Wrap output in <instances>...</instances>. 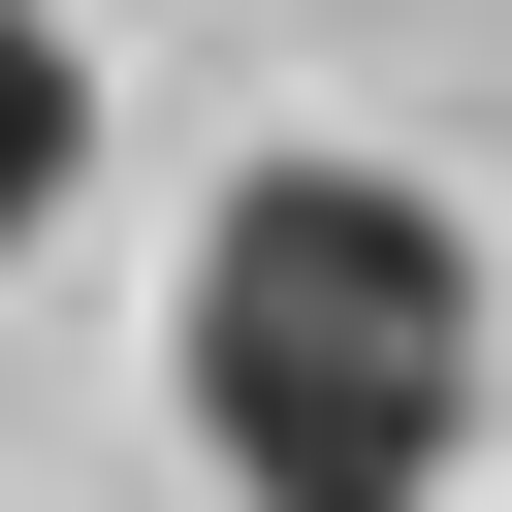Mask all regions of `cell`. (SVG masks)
I'll use <instances>...</instances> for the list:
<instances>
[{
	"mask_svg": "<svg viewBox=\"0 0 512 512\" xmlns=\"http://www.w3.org/2000/svg\"><path fill=\"white\" fill-rule=\"evenodd\" d=\"M480 352H512V288H480V224L416 160H224V224H192V448L256 512H448Z\"/></svg>",
	"mask_w": 512,
	"mask_h": 512,
	"instance_id": "6da1fadb",
	"label": "cell"
},
{
	"mask_svg": "<svg viewBox=\"0 0 512 512\" xmlns=\"http://www.w3.org/2000/svg\"><path fill=\"white\" fill-rule=\"evenodd\" d=\"M0 224H96V32L0 0Z\"/></svg>",
	"mask_w": 512,
	"mask_h": 512,
	"instance_id": "7a4b0ae2",
	"label": "cell"
}]
</instances>
